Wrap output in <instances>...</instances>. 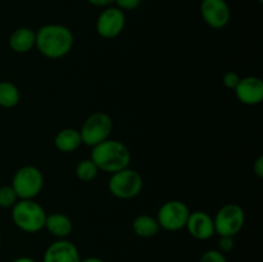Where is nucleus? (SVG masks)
I'll return each mask as SVG.
<instances>
[{"mask_svg":"<svg viewBox=\"0 0 263 262\" xmlns=\"http://www.w3.org/2000/svg\"><path fill=\"white\" fill-rule=\"evenodd\" d=\"M73 41V33L67 26L49 23L37 30L35 46L48 59H61L72 50Z\"/></svg>","mask_w":263,"mask_h":262,"instance_id":"nucleus-1","label":"nucleus"},{"mask_svg":"<svg viewBox=\"0 0 263 262\" xmlns=\"http://www.w3.org/2000/svg\"><path fill=\"white\" fill-rule=\"evenodd\" d=\"M90 159L97 164L99 171L112 175L128 167L131 153L130 149L122 141L107 139L103 143L92 146Z\"/></svg>","mask_w":263,"mask_h":262,"instance_id":"nucleus-2","label":"nucleus"},{"mask_svg":"<svg viewBox=\"0 0 263 262\" xmlns=\"http://www.w3.org/2000/svg\"><path fill=\"white\" fill-rule=\"evenodd\" d=\"M46 215L43 205L33 199H18L12 207L13 223L28 234L43 230Z\"/></svg>","mask_w":263,"mask_h":262,"instance_id":"nucleus-3","label":"nucleus"},{"mask_svg":"<svg viewBox=\"0 0 263 262\" xmlns=\"http://www.w3.org/2000/svg\"><path fill=\"white\" fill-rule=\"evenodd\" d=\"M143 176L136 170L126 167L110 175L108 189L118 199H133L143 190Z\"/></svg>","mask_w":263,"mask_h":262,"instance_id":"nucleus-4","label":"nucleus"},{"mask_svg":"<svg viewBox=\"0 0 263 262\" xmlns=\"http://www.w3.org/2000/svg\"><path fill=\"white\" fill-rule=\"evenodd\" d=\"M10 186L17 194L18 199H35L44 186V175L37 167L23 166L17 170Z\"/></svg>","mask_w":263,"mask_h":262,"instance_id":"nucleus-5","label":"nucleus"},{"mask_svg":"<svg viewBox=\"0 0 263 262\" xmlns=\"http://www.w3.org/2000/svg\"><path fill=\"white\" fill-rule=\"evenodd\" d=\"M113 128V121L109 115L104 112H95L85 120L80 135L82 144L87 146H95L109 139Z\"/></svg>","mask_w":263,"mask_h":262,"instance_id":"nucleus-6","label":"nucleus"},{"mask_svg":"<svg viewBox=\"0 0 263 262\" xmlns=\"http://www.w3.org/2000/svg\"><path fill=\"white\" fill-rule=\"evenodd\" d=\"M246 222V212L236 203H228L217 211L213 217L215 233L218 236H235L240 233Z\"/></svg>","mask_w":263,"mask_h":262,"instance_id":"nucleus-7","label":"nucleus"},{"mask_svg":"<svg viewBox=\"0 0 263 262\" xmlns=\"http://www.w3.org/2000/svg\"><path fill=\"white\" fill-rule=\"evenodd\" d=\"M190 210L182 200H167L161 205L157 213L159 228L166 231H179L185 229Z\"/></svg>","mask_w":263,"mask_h":262,"instance_id":"nucleus-8","label":"nucleus"},{"mask_svg":"<svg viewBox=\"0 0 263 262\" xmlns=\"http://www.w3.org/2000/svg\"><path fill=\"white\" fill-rule=\"evenodd\" d=\"M126 26L125 12L117 7H107L97 20V32L103 39H115L122 33Z\"/></svg>","mask_w":263,"mask_h":262,"instance_id":"nucleus-9","label":"nucleus"},{"mask_svg":"<svg viewBox=\"0 0 263 262\" xmlns=\"http://www.w3.org/2000/svg\"><path fill=\"white\" fill-rule=\"evenodd\" d=\"M200 14L203 21L213 30H221L230 22L231 12L226 0H202Z\"/></svg>","mask_w":263,"mask_h":262,"instance_id":"nucleus-10","label":"nucleus"},{"mask_svg":"<svg viewBox=\"0 0 263 262\" xmlns=\"http://www.w3.org/2000/svg\"><path fill=\"white\" fill-rule=\"evenodd\" d=\"M81 256L72 241L68 239H57L45 249L43 262H80Z\"/></svg>","mask_w":263,"mask_h":262,"instance_id":"nucleus-11","label":"nucleus"},{"mask_svg":"<svg viewBox=\"0 0 263 262\" xmlns=\"http://www.w3.org/2000/svg\"><path fill=\"white\" fill-rule=\"evenodd\" d=\"M185 229L197 240H208L216 234L213 217L204 211L190 212Z\"/></svg>","mask_w":263,"mask_h":262,"instance_id":"nucleus-12","label":"nucleus"},{"mask_svg":"<svg viewBox=\"0 0 263 262\" xmlns=\"http://www.w3.org/2000/svg\"><path fill=\"white\" fill-rule=\"evenodd\" d=\"M234 91L240 103L246 105H257L263 100V81L257 76L243 77Z\"/></svg>","mask_w":263,"mask_h":262,"instance_id":"nucleus-13","label":"nucleus"},{"mask_svg":"<svg viewBox=\"0 0 263 262\" xmlns=\"http://www.w3.org/2000/svg\"><path fill=\"white\" fill-rule=\"evenodd\" d=\"M44 229L49 231V234L57 239H67V236L72 233L73 223L71 218L62 212H53L46 215Z\"/></svg>","mask_w":263,"mask_h":262,"instance_id":"nucleus-14","label":"nucleus"},{"mask_svg":"<svg viewBox=\"0 0 263 262\" xmlns=\"http://www.w3.org/2000/svg\"><path fill=\"white\" fill-rule=\"evenodd\" d=\"M36 32L30 27H20L9 36V46L14 53L25 54L35 48Z\"/></svg>","mask_w":263,"mask_h":262,"instance_id":"nucleus-15","label":"nucleus"},{"mask_svg":"<svg viewBox=\"0 0 263 262\" xmlns=\"http://www.w3.org/2000/svg\"><path fill=\"white\" fill-rule=\"evenodd\" d=\"M82 144L80 131L67 127L59 131L54 138V145L62 153H72Z\"/></svg>","mask_w":263,"mask_h":262,"instance_id":"nucleus-16","label":"nucleus"},{"mask_svg":"<svg viewBox=\"0 0 263 262\" xmlns=\"http://www.w3.org/2000/svg\"><path fill=\"white\" fill-rule=\"evenodd\" d=\"M159 223L156 217L149 215H139L133 222V230L140 238H153L158 234Z\"/></svg>","mask_w":263,"mask_h":262,"instance_id":"nucleus-17","label":"nucleus"},{"mask_svg":"<svg viewBox=\"0 0 263 262\" xmlns=\"http://www.w3.org/2000/svg\"><path fill=\"white\" fill-rule=\"evenodd\" d=\"M21 100V92L17 85L10 81H0V107L14 108Z\"/></svg>","mask_w":263,"mask_h":262,"instance_id":"nucleus-18","label":"nucleus"},{"mask_svg":"<svg viewBox=\"0 0 263 262\" xmlns=\"http://www.w3.org/2000/svg\"><path fill=\"white\" fill-rule=\"evenodd\" d=\"M74 174H76L77 179L81 180L82 182H90L98 176L99 174V169L97 164L91 161V159H82L77 163L76 169H74Z\"/></svg>","mask_w":263,"mask_h":262,"instance_id":"nucleus-19","label":"nucleus"},{"mask_svg":"<svg viewBox=\"0 0 263 262\" xmlns=\"http://www.w3.org/2000/svg\"><path fill=\"white\" fill-rule=\"evenodd\" d=\"M18 197L10 185L0 186V207L12 208L17 203Z\"/></svg>","mask_w":263,"mask_h":262,"instance_id":"nucleus-20","label":"nucleus"},{"mask_svg":"<svg viewBox=\"0 0 263 262\" xmlns=\"http://www.w3.org/2000/svg\"><path fill=\"white\" fill-rule=\"evenodd\" d=\"M199 262H228V258L218 249H210L202 254Z\"/></svg>","mask_w":263,"mask_h":262,"instance_id":"nucleus-21","label":"nucleus"},{"mask_svg":"<svg viewBox=\"0 0 263 262\" xmlns=\"http://www.w3.org/2000/svg\"><path fill=\"white\" fill-rule=\"evenodd\" d=\"M235 247V241H234L233 236H220L217 243V249L221 253L226 254L231 252Z\"/></svg>","mask_w":263,"mask_h":262,"instance_id":"nucleus-22","label":"nucleus"},{"mask_svg":"<svg viewBox=\"0 0 263 262\" xmlns=\"http://www.w3.org/2000/svg\"><path fill=\"white\" fill-rule=\"evenodd\" d=\"M241 77L239 76L236 72H228V73H225V76H223L222 79V82L223 85H225V87H228V89H231V90H235V87L238 86L239 81H240Z\"/></svg>","mask_w":263,"mask_h":262,"instance_id":"nucleus-23","label":"nucleus"},{"mask_svg":"<svg viewBox=\"0 0 263 262\" xmlns=\"http://www.w3.org/2000/svg\"><path fill=\"white\" fill-rule=\"evenodd\" d=\"M141 4V0H115V7L120 8L122 12L134 10Z\"/></svg>","mask_w":263,"mask_h":262,"instance_id":"nucleus-24","label":"nucleus"},{"mask_svg":"<svg viewBox=\"0 0 263 262\" xmlns=\"http://www.w3.org/2000/svg\"><path fill=\"white\" fill-rule=\"evenodd\" d=\"M86 2L89 3V4L94 5V7L99 8H107L115 4V0H86Z\"/></svg>","mask_w":263,"mask_h":262,"instance_id":"nucleus-25","label":"nucleus"},{"mask_svg":"<svg viewBox=\"0 0 263 262\" xmlns=\"http://www.w3.org/2000/svg\"><path fill=\"white\" fill-rule=\"evenodd\" d=\"M253 170L254 172H256L257 176H258L259 179H262L263 177V157L262 156L256 159V162H254L253 164Z\"/></svg>","mask_w":263,"mask_h":262,"instance_id":"nucleus-26","label":"nucleus"},{"mask_svg":"<svg viewBox=\"0 0 263 262\" xmlns=\"http://www.w3.org/2000/svg\"><path fill=\"white\" fill-rule=\"evenodd\" d=\"M80 262H105L104 259L99 258V257H86V258H81Z\"/></svg>","mask_w":263,"mask_h":262,"instance_id":"nucleus-27","label":"nucleus"},{"mask_svg":"<svg viewBox=\"0 0 263 262\" xmlns=\"http://www.w3.org/2000/svg\"><path fill=\"white\" fill-rule=\"evenodd\" d=\"M12 262H36L35 259L31 258V257H26V256H22V257H18V258L13 259Z\"/></svg>","mask_w":263,"mask_h":262,"instance_id":"nucleus-28","label":"nucleus"},{"mask_svg":"<svg viewBox=\"0 0 263 262\" xmlns=\"http://www.w3.org/2000/svg\"><path fill=\"white\" fill-rule=\"evenodd\" d=\"M0 244H2V235H0Z\"/></svg>","mask_w":263,"mask_h":262,"instance_id":"nucleus-29","label":"nucleus"}]
</instances>
